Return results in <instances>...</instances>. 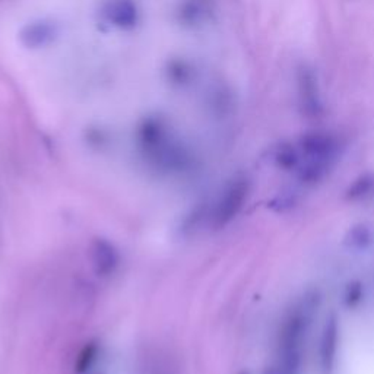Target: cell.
Segmentation results:
<instances>
[{"mask_svg":"<svg viewBox=\"0 0 374 374\" xmlns=\"http://www.w3.org/2000/svg\"><path fill=\"white\" fill-rule=\"evenodd\" d=\"M252 184L244 176L234 177L222 190L215 204L212 219L217 227H224L230 224L244 208L248 196H250Z\"/></svg>","mask_w":374,"mask_h":374,"instance_id":"obj_1","label":"cell"},{"mask_svg":"<svg viewBox=\"0 0 374 374\" xmlns=\"http://www.w3.org/2000/svg\"><path fill=\"white\" fill-rule=\"evenodd\" d=\"M298 149H300L303 158L335 163L336 158L339 157L341 144L336 136L328 132H311L300 139Z\"/></svg>","mask_w":374,"mask_h":374,"instance_id":"obj_2","label":"cell"},{"mask_svg":"<svg viewBox=\"0 0 374 374\" xmlns=\"http://www.w3.org/2000/svg\"><path fill=\"white\" fill-rule=\"evenodd\" d=\"M341 339V325L339 319L331 315L322 329L320 345H319V358L320 367L325 374H332L338 358V346Z\"/></svg>","mask_w":374,"mask_h":374,"instance_id":"obj_3","label":"cell"},{"mask_svg":"<svg viewBox=\"0 0 374 374\" xmlns=\"http://www.w3.org/2000/svg\"><path fill=\"white\" fill-rule=\"evenodd\" d=\"M298 88H300L302 104L306 111V115L316 117L322 113L323 106L319 92L317 78L313 69L308 66H303L298 72Z\"/></svg>","mask_w":374,"mask_h":374,"instance_id":"obj_4","label":"cell"},{"mask_svg":"<svg viewBox=\"0 0 374 374\" xmlns=\"http://www.w3.org/2000/svg\"><path fill=\"white\" fill-rule=\"evenodd\" d=\"M103 14L110 23L121 30H130L138 22V9L132 0H110Z\"/></svg>","mask_w":374,"mask_h":374,"instance_id":"obj_5","label":"cell"},{"mask_svg":"<svg viewBox=\"0 0 374 374\" xmlns=\"http://www.w3.org/2000/svg\"><path fill=\"white\" fill-rule=\"evenodd\" d=\"M335 163L322 159L303 158L300 167L297 168V180L306 187H315L325 181L331 174Z\"/></svg>","mask_w":374,"mask_h":374,"instance_id":"obj_6","label":"cell"},{"mask_svg":"<svg viewBox=\"0 0 374 374\" xmlns=\"http://www.w3.org/2000/svg\"><path fill=\"white\" fill-rule=\"evenodd\" d=\"M374 243V230L370 224L358 222L354 224L353 227L348 228L344 235V244L345 247L351 248V250H367V248Z\"/></svg>","mask_w":374,"mask_h":374,"instance_id":"obj_7","label":"cell"},{"mask_svg":"<svg viewBox=\"0 0 374 374\" xmlns=\"http://www.w3.org/2000/svg\"><path fill=\"white\" fill-rule=\"evenodd\" d=\"M56 30L52 23L35 22L28 25L22 32L23 43L30 47H41L55 39Z\"/></svg>","mask_w":374,"mask_h":374,"instance_id":"obj_8","label":"cell"},{"mask_svg":"<svg viewBox=\"0 0 374 374\" xmlns=\"http://www.w3.org/2000/svg\"><path fill=\"white\" fill-rule=\"evenodd\" d=\"M374 193V174H363L357 177L345 190V199L348 202L366 201Z\"/></svg>","mask_w":374,"mask_h":374,"instance_id":"obj_9","label":"cell"},{"mask_svg":"<svg viewBox=\"0 0 374 374\" xmlns=\"http://www.w3.org/2000/svg\"><path fill=\"white\" fill-rule=\"evenodd\" d=\"M275 164L282 171H297L300 167L303 155L300 152L298 146H294L291 144H282L275 152Z\"/></svg>","mask_w":374,"mask_h":374,"instance_id":"obj_10","label":"cell"},{"mask_svg":"<svg viewBox=\"0 0 374 374\" xmlns=\"http://www.w3.org/2000/svg\"><path fill=\"white\" fill-rule=\"evenodd\" d=\"M212 14V10L205 0H192V2L187 3V9L183 12V17L187 19V22L197 23L206 21L209 15Z\"/></svg>","mask_w":374,"mask_h":374,"instance_id":"obj_11","label":"cell"},{"mask_svg":"<svg viewBox=\"0 0 374 374\" xmlns=\"http://www.w3.org/2000/svg\"><path fill=\"white\" fill-rule=\"evenodd\" d=\"M364 298V285L360 281H354L351 284H348L344 293V303L346 307L354 308L357 307Z\"/></svg>","mask_w":374,"mask_h":374,"instance_id":"obj_12","label":"cell"},{"mask_svg":"<svg viewBox=\"0 0 374 374\" xmlns=\"http://www.w3.org/2000/svg\"><path fill=\"white\" fill-rule=\"evenodd\" d=\"M297 204H298V199L294 193H282L273 199L270 208L275 212H278V214H282V212L294 209Z\"/></svg>","mask_w":374,"mask_h":374,"instance_id":"obj_13","label":"cell"}]
</instances>
